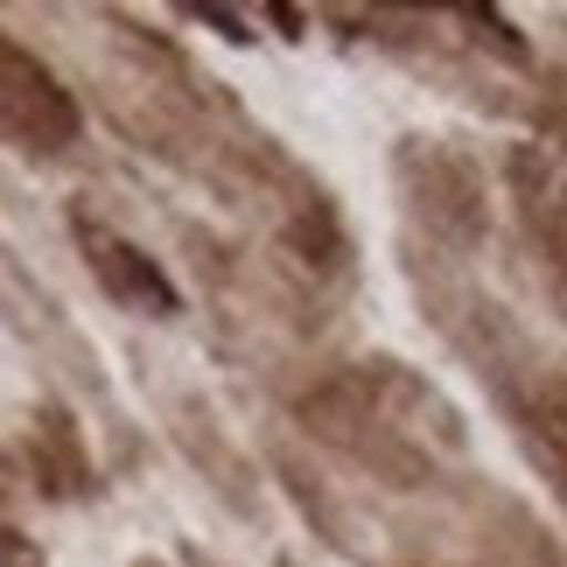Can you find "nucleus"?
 I'll use <instances>...</instances> for the list:
<instances>
[{"mask_svg":"<svg viewBox=\"0 0 567 567\" xmlns=\"http://www.w3.org/2000/svg\"><path fill=\"white\" fill-rule=\"evenodd\" d=\"M71 231H78V252H84V267H92V280L105 288V301H120L126 316H176L183 309L176 280H168L134 238H120L113 225H99V217H84V210H78Z\"/></svg>","mask_w":567,"mask_h":567,"instance_id":"obj_2","label":"nucleus"},{"mask_svg":"<svg viewBox=\"0 0 567 567\" xmlns=\"http://www.w3.org/2000/svg\"><path fill=\"white\" fill-rule=\"evenodd\" d=\"M78 126V99L56 84V71L14 35H0V141L14 155H63Z\"/></svg>","mask_w":567,"mask_h":567,"instance_id":"obj_1","label":"nucleus"},{"mask_svg":"<svg viewBox=\"0 0 567 567\" xmlns=\"http://www.w3.org/2000/svg\"><path fill=\"white\" fill-rule=\"evenodd\" d=\"M554 259H560V274H567V196H560V210H554Z\"/></svg>","mask_w":567,"mask_h":567,"instance_id":"obj_3","label":"nucleus"}]
</instances>
